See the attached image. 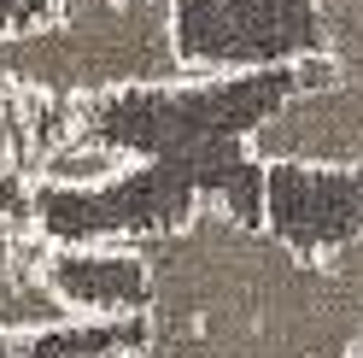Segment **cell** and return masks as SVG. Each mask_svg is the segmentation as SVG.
<instances>
[{"label":"cell","mask_w":363,"mask_h":358,"mask_svg":"<svg viewBox=\"0 0 363 358\" xmlns=\"http://www.w3.org/2000/svg\"><path fill=\"white\" fill-rule=\"evenodd\" d=\"M129 318L135 300L77 288L71 241H59L35 212L0 200V358H30V347L48 335L111 329Z\"/></svg>","instance_id":"4"},{"label":"cell","mask_w":363,"mask_h":358,"mask_svg":"<svg viewBox=\"0 0 363 358\" xmlns=\"http://www.w3.org/2000/svg\"><path fill=\"white\" fill-rule=\"evenodd\" d=\"M305 82L258 112L240 153L258 170L363 176V0H305Z\"/></svg>","instance_id":"3"},{"label":"cell","mask_w":363,"mask_h":358,"mask_svg":"<svg viewBox=\"0 0 363 358\" xmlns=\"http://www.w3.org/2000/svg\"><path fill=\"white\" fill-rule=\"evenodd\" d=\"M281 59H199L182 41V0H53L30 24L0 30V176L24 194H94L147 165L94 129L123 94H188L235 77L299 71Z\"/></svg>","instance_id":"1"},{"label":"cell","mask_w":363,"mask_h":358,"mask_svg":"<svg viewBox=\"0 0 363 358\" xmlns=\"http://www.w3.org/2000/svg\"><path fill=\"white\" fill-rule=\"evenodd\" d=\"M100 358H147L141 347H118V352H100Z\"/></svg>","instance_id":"5"},{"label":"cell","mask_w":363,"mask_h":358,"mask_svg":"<svg viewBox=\"0 0 363 358\" xmlns=\"http://www.w3.org/2000/svg\"><path fill=\"white\" fill-rule=\"evenodd\" d=\"M94 247L135 276L147 358H363V288L223 194Z\"/></svg>","instance_id":"2"}]
</instances>
